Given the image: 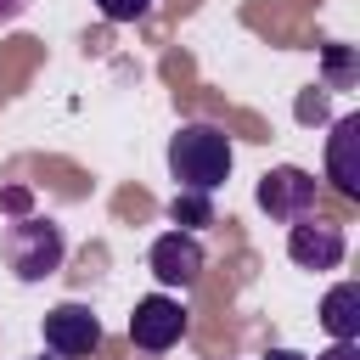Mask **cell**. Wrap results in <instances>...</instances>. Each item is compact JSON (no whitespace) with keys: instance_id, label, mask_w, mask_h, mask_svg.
Segmentation results:
<instances>
[{"instance_id":"obj_1","label":"cell","mask_w":360,"mask_h":360,"mask_svg":"<svg viewBox=\"0 0 360 360\" xmlns=\"http://www.w3.org/2000/svg\"><path fill=\"white\" fill-rule=\"evenodd\" d=\"M231 163H236V146L219 124L197 118V124H180L169 135V174L180 180V191H219L231 180Z\"/></svg>"},{"instance_id":"obj_2","label":"cell","mask_w":360,"mask_h":360,"mask_svg":"<svg viewBox=\"0 0 360 360\" xmlns=\"http://www.w3.org/2000/svg\"><path fill=\"white\" fill-rule=\"evenodd\" d=\"M0 259H6V270H11L17 281H45V276L62 270V259H68V236H62L56 219H45V214H22V219H11V225L0 231Z\"/></svg>"},{"instance_id":"obj_3","label":"cell","mask_w":360,"mask_h":360,"mask_svg":"<svg viewBox=\"0 0 360 360\" xmlns=\"http://www.w3.org/2000/svg\"><path fill=\"white\" fill-rule=\"evenodd\" d=\"M253 197H259V208H264L270 219H281V225H292V219H304V214H321V208H315V202H321V180H315L309 169H298V163L264 169L259 186H253Z\"/></svg>"},{"instance_id":"obj_4","label":"cell","mask_w":360,"mask_h":360,"mask_svg":"<svg viewBox=\"0 0 360 360\" xmlns=\"http://www.w3.org/2000/svg\"><path fill=\"white\" fill-rule=\"evenodd\" d=\"M343 253H349V236H343L338 219H326V214L292 219V231H287V259H292L298 270H338Z\"/></svg>"},{"instance_id":"obj_5","label":"cell","mask_w":360,"mask_h":360,"mask_svg":"<svg viewBox=\"0 0 360 360\" xmlns=\"http://www.w3.org/2000/svg\"><path fill=\"white\" fill-rule=\"evenodd\" d=\"M186 326H191V315H186L180 298L146 292V298L135 304V315H129V343L146 349V354H163V349H174V343L186 338Z\"/></svg>"},{"instance_id":"obj_6","label":"cell","mask_w":360,"mask_h":360,"mask_svg":"<svg viewBox=\"0 0 360 360\" xmlns=\"http://www.w3.org/2000/svg\"><path fill=\"white\" fill-rule=\"evenodd\" d=\"M39 332H45V349H51L56 360H84V354L101 349V321H96V309H90V304H73V298L56 304V309H45Z\"/></svg>"},{"instance_id":"obj_7","label":"cell","mask_w":360,"mask_h":360,"mask_svg":"<svg viewBox=\"0 0 360 360\" xmlns=\"http://www.w3.org/2000/svg\"><path fill=\"white\" fill-rule=\"evenodd\" d=\"M146 264H152V276H158L163 287H180V292H186V287H197L208 253H202V242H197L191 231H163V236L152 242Z\"/></svg>"},{"instance_id":"obj_8","label":"cell","mask_w":360,"mask_h":360,"mask_svg":"<svg viewBox=\"0 0 360 360\" xmlns=\"http://www.w3.org/2000/svg\"><path fill=\"white\" fill-rule=\"evenodd\" d=\"M326 186L343 202H360V112H343L326 135Z\"/></svg>"},{"instance_id":"obj_9","label":"cell","mask_w":360,"mask_h":360,"mask_svg":"<svg viewBox=\"0 0 360 360\" xmlns=\"http://www.w3.org/2000/svg\"><path fill=\"white\" fill-rule=\"evenodd\" d=\"M321 326L332 332V343H360V281H338L321 298Z\"/></svg>"},{"instance_id":"obj_10","label":"cell","mask_w":360,"mask_h":360,"mask_svg":"<svg viewBox=\"0 0 360 360\" xmlns=\"http://www.w3.org/2000/svg\"><path fill=\"white\" fill-rule=\"evenodd\" d=\"M169 219H174L180 231L214 225V197H208V191H174V197H169Z\"/></svg>"},{"instance_id":"obj_11","label":"cell","mask_w":360,"mask_h":360,"mask_svg":"<svg viewBox=\"0 0 360 360\" xmlns=\"http://www.w3.org/2000/svg\"><path fill=\"white\" fill-rule=\"evenodd\" d=\"M96 11H101L107 22H141V17L152 11V0H96Z\"/></svg>"},{"instance_id":"obj_12","label":"cell","mask_w":360,"mask_h":360,"mask_svg":"<svg viewBox=\"0 0 360 360\" xmlns=\"http://www.w3.org/2000/svg\"><path fill=\"white\" fill-rule=\"evenodd\" d=\"M326 79L332 84H349L354 79V51L349 45H326Z\"/></svg>"},{"instance_id":"obj_13","label":"cell","mask_w":360,"mask_h":360,"mask_svg":"<svg viewBox=\"0 0 360 360\" xmlns=\"http://www.w3.org/2000/svg\"><path fill=\"white\" fill-rule=\"evenodd\" d=\"M315 360H360V343H332V349L315 354Z\"/></svg>"},{"instance_id":"obj_14","label":"cell","mask_w":360,"mask_h":360,"mask_svg":"<svg viewBox=\"0 0 360 360\" xmlns=\"http://www.w3.org/2000/svg\"><path fill=\"white\" fill-rule=\"evenodd\" d=\"M28 6H34V0H0V28H6V22H17Z\"/></svg>"},{"instance_id":"obj_15","label":"cell","mask_w":360,"mask_h":360,"mask_svg":"<svg viewBox=\"0 0 360 360\" xmlns=\"http://www.w3.org/2000/svg\"><path fill=\"white\" fill-rule=\"evenodd\" d=\"M264 360H304L298 349H264Z\"/></svg>"},{"instance_id":"obj_16","label":"cell","mask_w":360,"mask_h":360,"mask_svg":"<svg viewBox=\"0 0 360 360\" xmlns=\"http://www.w3.org/2000/svg\"><path fill=\"white\" fill-rule=\"evenodd\" d=\"M39 360H45V354H39Z\"/></svg>"}]
</instances>
